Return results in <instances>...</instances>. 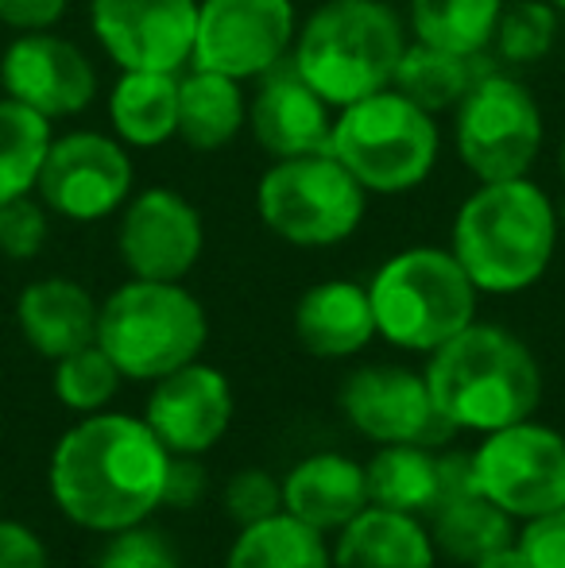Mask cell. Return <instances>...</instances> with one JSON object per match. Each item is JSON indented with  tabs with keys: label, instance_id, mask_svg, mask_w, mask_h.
<instances>
[{
	"label": "cell",
	"instance_id": "obj_1",
	"mask_svg": "<svg viewBox=\"0 0 565 568\" xmlns=\"http://www.w3.org/2000/svg\"><path fill=\"white\" fill-rule=\"evenodd\" d=\"M171 453L148 422L129 414H85L51 453L54 507L74 526L117 534L140 526L163 503Z\"/></svg>",
	"mask_w": 565,
	"mask_h": 568
},
{
	"label": "cell",
	"instance_id": "obj_2",
	"mask_svg": "<svg viewBox=\"0 0 565 568\" xmlns=\"http://www.w3.org/2000/svg\"><path fill=\"white\" fill-rule=\"evenodd\" d=\"M558 244V210L531 179L481 182L453 217L450 252L484 294H519L546 275Z\"/></svg>",
	"mask_w": 565,
	"mask_h": 568
},
{
	"label": "cell",
	"instance_id": "obj_3",
	"mask_svg": "<svg viewBox=\"0 0 565 568\" xmlns=\"http://www.w3.org/2000/svg\"><path fill=\"white\" fill-rule=\"evenodd\" d=\"M426 387L457 429L496 434L527 422L543 398V372L531 348L500 325H468L430 352Z\"/></svg>",
	"mask_w": 565,
	"mask_h": 568
},
{
	"label": "cell",
	"instance_id": "obj_4",
	"mask_svg": "<svg viewBox=\"0 0 565 568\" xmlns=\"http://www.w3.org/2000/svg\"><path fill=\"white\" fill-rule=\"evenodd\" d=\"M403 47L407 39L392 4L325 0L294 36L291 62L333 109H345L392 85Z\"/></svg>",
	"mask_w": 565,
	"mask_h": 568
},
{
	"label": "cell",
	"instance_id": "obj_5",
	"mask_svg": "<svg viewBox=\"0 0 565 568\" xmlns=\"http://www.w3.org/2000/svg\"><path fill=\"white\" fill-rule=\"evenodd\" d=\"M210 337L205 310L186 286L132 278L98 310V344L124 379L155 383L198 359Z\"/></svg>",
	"mask_w": 565,
	"mask_h": 568
},
{
	"label": "cell",
	"instance_id": "obj_6",
	"mask_svg": "<svg viewBox=\"0 0 565 568\" xmlns=\"http://www.w3.org/2000/svg\"><path fill=\"white\" fill-rule=\"evenodd\" d=\"M476 286L453 252L407 247L395 252L369 283L376 333L395 348L434 352L476 317Z\"/></svg>",
	"mask_w": 565,
	"mask_h": 568
},
{
	"label": "cell",
	"instance_id": "obj_7",
	"mask_svg": "<svg viewBox=\"0 0 565 568\" xmlns=\"http://www.w3.org/2000/svg\"><path fill=\"white\" fill-rule=\"evenodd\" d=\"M437 124L400 90L353 101L333 120L330 151L369 194H407L423 186L437 163Z\"/></svg>",
	"mask_w": 565,
	"mask_h": 568
},
{
	"label": "cell",
	"instance_id": "obj_8",
	"mask_svg": "<svg viewBox=\"0 0 565 568\" xmlns=\"http://www.w3.org/2000/svg\"><path fill=\"white\" fill-rule=\"evenodd\" d=\"M369 190L333 151L275 159L256 186L260 221L294 247H333L364 221Z\"/></svg>",
	"mask_w": 565,
	"mask_h": 568
},
{
	"label": "cell",
	"instance_id": "obj_9",
	"mask_svg": "<svg viewBox=\"0 0 565 568\" xmlns=\"http://www.w3.org/2000/svg\"><path fill=\"white\" fill-rule=\"evenodd\" d=\"M453 140L465 171L481 182L527 179L543 148V109L519 78L484 70L457 101Z\"/></svg>",
	"mask_w": 565,
	"mask_h": 568
},
{
	"label": "cell",
	"instance_id": "obj_10",
	"mask_svg": "<svg viewBox=\"0 0 565 568\" xmlns=\"http://www.w3.org/2000/svg\"><path fill=\"white\" fill-rule=\"evenodd\" d=\"M473 471L476 491L512 518H538L565 507V437L531 418L484 434Z\"/></svg>",
	"mask_w": 565,
	"mask_h": 568
},
{
	"label": "cell",
	"instance_id": "obj_11",
	"mask_svg": "<svg viewBox=\"0 0 565 568\" xmlns=\"http://www.w3.org/2000/svg\"><path fill=\"white\" fill-rule=\"evenodd\" d=\"M337 406L356 434L376 445H423L445 449L457 437V426L434 406L426 375L395 364H369L345 375Z\"/></svg>",
	"mask_w": 565,
	"mask_h": 568
},
{
	"label": "cell",
	"instance_id": "obj_12",
	"mask_svg": "<svg viewBox=\"0 0 565 568\" xmlns=\"http://www.w3.org/2000/svg\"><path fill=\"white\" fill-rule=\"evenodd\" d=\"M291 0H198L194 62L198 70L236 78H264L294 47Z\"/></svg>",
	"mask_w": 565,
	"mask_h": 568
},
{
	"label": "cell",
	"instance_id": "obj_13",
	"mask_svg": "<svg viewBox=\"0 0 565 568\" xmlns=\"http://www.w3.org/2000/svg\"><path fill=\"white\" fill-rule=\"evenodd\" d=\"M36 190L51 213L90 225L124 210L132 190V159L113 135L67 132L51 140Z\"/></svg>",
	"mask_w": 565,
	"mask_h": 568
},
{
	"label": "cell",
	"instance_id": "obj_14",
	"mask_svg": "<svg viewBox=\"0 0 565 568\" xmlns=\"http://www.w3.org/2000/svg\"><path fill=\"white\" fill-rule=\"evenodd\" d=\"M90 23L121 70L179 74L194 54L198 0H90Z\"/></svg>",
	"mask_w": 565,
	"mask_h": 568
},
{
	"label": "cell",
	"instance_id": "obj_15",
	"mask_svg": "<svg viewBox=\"0 0 565 568\" xmlns=\"http://www.w3.org/2000/svg\"><path fill=\"white\" fill-rule=\"evenodd\" d=\"M205 247L202 213L171 186H151L129 197L117 225V252L132 278L179 283L194 271Z\"/></svg>",
	"mask_w": 565,
	"mask_h": 568
},
{
	"label": "cell",
	"instance_id": "obj_16",
	"mask_svg": "<svg viewBox=\"0 0 565 568\" xmlns=\"http://www.w3.org/2000/svg\"><path fill=\"white\" fill-rule=\"evenodd\" d=\"M0 85L12 101L47 120L78 116L98 98L93 62L70 39L51 31H23L0 54Z\"/></svg>",
	"mask_w": 565,
	"mask_h": 568
},
{
	"label": "cell",
	"instance_id": "obj_17",
	"mask_svg": "<svg viewBox=\"0 0 565 568\" xmlns=\"http://www.w3.org/2000/svg\"><path fill=\"white\" fill-rule=\"evenodd\" d=\"M143 422L167 445V453L198 456L225 437L233 422V387L218 367L190 359L179 372L155 379Z\"/></svg>",
	"mask_w": 565,
	"mask_h": 568
},
{
	"label": "cell",
	"instance_id": "obj_18",
	"mask_svg": "<svg viewBox=\"0 0 565 568\" xmlns=\"http://www.w3.org/2000/svg\"><path fill=\"white\" fill-rule=\"evenodd\" d=\"M369 499L376 507L400 515L426 518L457 495L476 491L473 453L423 449V445H380V453L364 464Z\"/></svg>",
	"mask_w": 565,
	"mask_h": 568
},
{
	"label": "cell",
	"instance_id": "obj_19",
	"mask_svg": "<svg viewBox=\"0 0 565 568\" xmlns=\"http://www.w3.org/2000/svg\"><path fill=\"white\" fill-rule=\"evenodd\" d=\"M330 101L299 74L291 54L260 78V90L252 98L249 120L256 143L275 159L291 155H314V151H330L333 140V120Z\"/></svg>",
	"mask_w": 565,
	"mask_h": 568
},
{
	"label": "cell",
	"instance_id": "obj_20",
	"mask_svg": "<svg viewBox=\"0 0 565 568\" xmlns=\"http://www.w3.org/2000/svg\"><path fill=\"white\" fill-rule=\"evenodd\" d=\"M369 476L364 464L341 453H314L299 460L283 479V510L317 534L349 526L369 507Z\"/></svg>",
	"mask_w": 565,
	"mask_h": 568
},
{
	"label": "cell",
	"instance_id": "obj_21",
	"mask_svg": "<svg viewBox=\"0 0 565 568\" xmlns=\"http://www.w3.org/2000/svg\"><path fill=\"white\" fill-rule=\"evenodd\" d=\"M98 310L101 306L82 283L51 275L23 286L16 302V325L39 356L62 359L98 341Z\"/></svg>",
	"mask_w": 565,
	"mask_h": 568
},
{
	"label": "cell",
	"instance_id": "obj_22",
	"mask_svg": "<svg viewBox=\"0 0 565 568\" xmlns=\"http://www.w3.org/2000/svg\"><path fill=\"white\" fill-rule=\"evenodd\" d=\"M294 337L310 356L322 359H345L364 352L376 337L369 286L349 283V278L310 286L294 306Z\"/></svg>",
	"mask_w": 565,
	"mask_h": 568
},
{
	"label": "cell",
	"instance_id": "obj_23",
	"mask_svg": "<svg viewBox=\"0 0 565 568\" xmlns=\"http://www.w3.org/2000/svg\"><path fill=\"white\" fill-rule=\"evenodd\" d=\"M333 568H434V541L423 518L387 507H369L341 526Z\"/></svg>",
	"mask_w": 565,
	"mask_h": 568
},
{
	"label": "cell",
	"instance_id": "obj_24",
	"mask_svg": "<svg viewBox=\"0 0 565 568\" xmlns=\"http://www.w3.org/2000/svg\"><path fill=\"white\" fill-rule=\"evenodd\" d=\"M109 124L129 148H159L179 135V74L121 70L109 98Z\"/></svg>",
	"mask_w": 565,
	"mask_h": 568
},
{
	"label": "cell",
	"instance_id": "obj_25",
	"mask_svg": "<svg viewBox=\"0 0 565 568\" xmlns=\"http://www.w3.org/2000/svg\"><path fill=\"white\" fill-rule=\"evenodd\" d=\"M249 101L241 82L213 70H190L179 78V140L194 151H221L241 135Z\"/></svg>",
	"mask_w": 565,
	"mask_h": 568
},
{
	"label": "cell",
	"instance_id": "obj_26",
	"mask_svg": "<svg viewBox=\"0 0 565 568\" xmlns=\"http://www.w3.org/2000/svg\"><path fill=\"white\" fill-rule=\"evenodd\" d=\"M430 541H434V554L450 557L453 565H468L473 568L484 554L500 546H512L515 541V526L512 515L500 510L492 499H484L481 491H468L450 499L445 507H437L426 518Z\"/></svg>",
	"mask_w": 565,
	"mask_h": 568
},
{
	"label": "cell",
	"instance_id": "obj_27",
	"mask_svg": "<svg viewBox=\"0 0 565 568\" xmlns=\"http://www.w3.org/2000/svg\"><path fill=\"white\" fill-rule=\"evenodd\" d=\"M481 74L484 70H476V54H453L415 39V43L403 47L392 90H400L403 98L434 116L445 113V109H457V101L465 98L468 85Z\"/></svg>",
	"mask_w": 565,
	"mask_h": 568
},
{
	"label": "cell",
	"instance_id": "obj_28",
	"mask_svg": "<svg viewBox=\"0 0 565 568\" xmlns=\"http://www.w3.org/2000/svg\"><path fill=\"white\" fill-rule=\"evenodd\" d=\"M225 568H333L322 534L294 515H272L241 526Z\"/></svg>",
	"mask_w": 565,
	"mask_h": 568
},
{
	"label": "cell",
	"instance_id": "obj_29",
	"mask_svg": "<svg viewBox=\"0 0 565 568\" xmlns=\"http://www.w3.org/2000/svg\"><path fill=\"white\" fill-rule=\"evenodd\" d=\"M504 0H411L415 39L453 54H481L492 47Z\"/></svg>",
	"mask_w": 565,
	"mask_h": 568
},
{
	"label": "cell",
	"instance_id": "obj_30",
	"mask_svg": "<svg viewBox=\"0 0 565 568\" xmlns=\"http://www.w3.org/2000/svg\"><path fill=\"white\" fill-rule=\"evenodd\" d=\"M51 140V120L43 113L0 98V205L36 190Z\"/></svg>",
	"mask_w": 565,
	"mask_h": 568
},
{
	"label": "cell",
	"instance_id": "obj_31",
	"mask_svg": "<svg viewBox=\"0 0 565 568\" xmlns=\"http://www.w3.org/2000/svg\"><path fill=\"white\" fill-rule=\"evenodd\" d=\"M121 379H124L121 367L109 359V352L98 341L54 359V398L74 414L105 410L113 403Z\"/></svg>",
	"mask_w": 565,
	"mask_h": 568
},
{
	"label": "cell",
	"instance_id": "obj_32",
	"mask_svg": "<svg viewBox=\"0 0 565 568\" xmlns=\"http://www.w3.org/2000/svg\"><path fill=\"white\" fill-rule=\"evenodd\" d=\"M558 36V8L551 0H515L504 4L496 23V43L504 62H538Z\"/></svg>",
	"mask_w": 565,
	"mask_h": 568
},
{
	"label": "cell",
	"instance_id": "obj_33",
	"mask_svg": "<svg viewBox=\"0 0 565 568\" xmlns=\"http://www.w3.org/2000/svg\"><path fill=\"white\" fill-rule=\"evenodd\" d=\"M51 236L47 205L36 202L31 194L12 197L0 205V255L8 260H36Z\"/></svg>",
	"mask_w": 565,
	"mask_h": 568
},
{
	"label": "cell",
	"instance_id": "obj_34",
	"mask_svg": "<svg viewBox=\"0 0 565 568\" xmlns=\"http://www.w3.org/2000/svg\"><path fill=\"white\" fill-rule=\"evenodd\" d=\"M225 510L236 526L264 523L283 510V484L264 468H244L225 484Z\"/></svg>",
	"mask_w": 565,
	"mask_h": 568
},
{
	"label": "cell",
	"instance_id": "obj_35",
	"mask_svg": "<svg viewBox=\"0 0 565 568\" xmlns=\"http://www.w3.org/2000/svg\"><path fill=\"white\" fill-rule=\"evenodd\" d=\"M98 568H179V557H174L171 541L163 534L143 530L140 523L109 534V546L101 549Z\"/></svg>",
	"mask_w": 565,
	"mask_h": 568
},
{
	"label": "cell",
	"instance_id": "obj_36",
	"mask_svg": "<svg viewBox=\"0 0 565 568\" xmlns=\"http://www.w3.org/2000/svg\"><path fill=\"white\" fill-rule=\"evenodd\" d=\"M515 546H519L523 568H565V507L527 518Z\"/></svg>",
	"mask_w": 565,
	"mask_h": 568
},
{
	"label": "cell",
	"instance_id": "obj_37",
	"mask_svg": "<svg viewBox=\"0 0 565 568\" xmlns=\"http://www.w3.org/2000/svg\"><path fill=\"white\" fill-rule=\"evenodd\" d=\"M205 495V468L198 464V456H179L171 453L167 464V484H163V503L167 507H194Z\"/></svg>",
	"mask_w": 565,
	"mask_h": 568
},
{
	"label": "cell",
	"instance_id": "obj_38",
	"mask_svg": "<svg viewBox=\"0 0 565 568\" xmlns=\"http://www.w3.org/2000/svg\"><path fill=\"white\" fill-rule=\"evenodd\" d=\"M0 568H47V549L39 534L0 518Z\"/></svg>",
	"mask_w": 565,
	"mask_h": 568
},
{
	"label": "cell",
	"instance_id": "obj_39",
	"mask_svg": "<svg viewBox=\"0 0 565 568\" xmlns=\"http://www.w3.org/2000/svg\"><path fill=\"white\" fill-rule=\"evenodd\" d=\"M70 0H0V23L16 31H51Z\"/></svg>",
	"mask_w": 565,
	"mask_h": 568
},
{
	"label": "cell",
	"instance_id": "obj_40",
	"mask_svg": "<svg viewBox=\"0 0 565 568\" xmlns=\"http://www.w3.org/2000/svg\"><path fill=\"white\" fill-rule=\"evenodd\" d=\"M473 568H523V557H519V546H500L492 549V554H484L481 561H476Z\"/></svg>",
	"mask_w": 565,
	"mask_h": 568
},
{
	"label": "cell",
	"instance_id": "obj_41",
	"mask_svg": "<svg viewBox=\"0 0 565 568\" xmlns=\"http://www.w3.org/2000/svg\"><path fill=\"white\" fill-rule=\"evenodd\" d=\"M551 4H554V8H558V12L565 16V0H551Z\"/></svg>",
	"mask_w": 565,
	"mask_h": 568
},
{
	"label": "cell",
	"instance_id": "obj_42",
	"mask_svg": "<svg viewBox=\"0 0 565 568\" xmlns=\"http://www.w3.org/2000/svg\"><path fill=\"white\" fill-rule=\"evenodd\" d=\"M562 179H565V140H562Z\"/></svg>",
	"mask_w": 565,
	"mask_h": 568
},
{
	"label": "cell",
	"instance_id": "obj_43",
	"mask_svg": "<svg viewBox=\"0 0 565 568\" xmlns=\"http://www.w3.org/2000/svg\"><path fill=\"white\" fill-rule=\"evenodd\" d=\"M558 221H565V205H562V213H558Z\"/></svg>",
	"mask_w": 565,
	"mask_h": 568
}]
</instances>
